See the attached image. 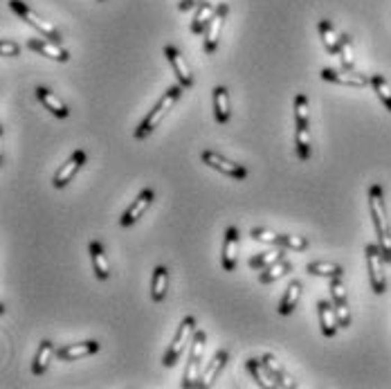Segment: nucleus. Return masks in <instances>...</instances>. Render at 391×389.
I'll return each instance as SVG.
<instances>
[{
  "label": "nucleus",
  "instance_id": "20e7f679",
  "mask_svg": "<svg viewBox=\"0 0 391 389\" xmlns=\"http://www.w3.org/2000/svg\"><path fill=\"white\" fill-rule=\"evenodd\" d=\"M194 333H196V320H194L192 315H187L183 322H180V326H178V331H176L174 342L169 345L165 358H162V365H165V367H174V365L178 363V360H180V356L185 354L187 345H192Z\"/></svg>",
  "mask_w": 391,
  "mask_h": 389
},
{
  "label": "nucleus",
  "instance_id": "c9c22d12",
  "mask_svg": "<svg viewBox=\"0 0 391 389\" xmlns=\"http://www.w3.org/2000/svg\"><path fill=\"white\" fill-rule=\"evenodd\" d=\"M250 236L254 241H259V243H268V245H279V236L281 234H276L272 230H268V227H252V232Z\"/></svg>",
  "mask_w": 391,
  "mask_h": 389
},
{
  "label": "nucleus",
  "instance_id": "ddd939ff",
  "mask_svg": "<svg viewBox=\"0 0 391 389\" xmlns=\"http://www.w3.org/2000/svg\"><path fill=\"white\" fill-rule=\"evenodd\" d=\"M83 165H85V151L77 149V151H74V154L59 167V172L54 174V178H52L54 189H63V187L68 185L70 180L74 178V174H77Z\"/></svg>",
  "mask_w": 391,
  "mask_h": 389
},
{
  "label": "nucleus",
  "instance_id": "473e14b6",
  "mask_svg": "<svg viewBox=\"0 0 391 389\" xmlns=\"http://www.w3.org/2000/svg\"><path fill=\"white\" fill-rule=\"evenodd\" d=\"M279 259H283L281 250H265L261 254H254V257L250 259V268L263 270V268H268V265H272L274 261H279Z\"/></svg>",
  "mask_w": 391,
  "mask_h": 389
},
{
  "label": "nucleus",
  "instance_id": "6ab92c4d",
  "mask_svg": "<svg viewBox=\"0 0 391 389\" xmlns=\"http://www.w3.org/2000/svg\"><path fill=\"white\" fill-rule=\"evenodd\" d=\"M227 360H230V354H227L225 349H218L214 354V358L209 360V363L205 365V369H203V387H212L214 385L216 378L223 374Z\"/></svg>",
  "mask_w": 391,
  "mask_h": 389
},
{
  "label": "nucleus",
  "instance_id": "f704fd0d",
  "mask_svg": "<svg viewBox=\"0 0 391 389\" xmlns=\"http://www.w3.org/2000/svg\"><path fill=\"white\" fill-rule=\"evenodd\" d=\"M340 59L344 70H353V45H351V36L349 34H340Z\"/></svg>",
  "mask_w": 391,
  "mask_h": 389
},
{
  "label": "nucleus",
  "instance_id": "9b49d317",
  "mask_svg": "<svg viewBox=\"0 0 391 389\" xmlns=\"http://www.w3.org/2000/svg\"><path fill=\"white\" fill-rule=\"evenodd\" d=\"M227 12H230V7L225 3L218 5L214 18L209 21L207 30H205V43H203V52L205 54H214L216 47H218V41H221V32H223V21L227 18Z\"/></svg>",
  "mask_w": 391,
  "mask_h": 389
},
{
  "label": "nucleus",
  "instance_id": "4c0bfd02",
  "mask_svg": "<svg viewBox=\"0 0 391 389\" xmlns=\"http://www.w3.org/2000/svg\"><path fill=\"white\" fill-rule=\"evenodd\" d=\"M0 54H3V56H18V54H21V45L14 43V41L3 39V41H0Z\"/></svg>",
  "mask_w": 391,
  "mask_h": 389
},
{
  "label": "nucleus",
  "instance_id": "7ed1b4c3",
  "mask_svg": "<svg viewBox=\"0 0 391 389\" xmlns=\"http://www.w3.org/2000/svg\"><path fill=\"white\" fill-rule=\"evenodd\" d=\"M207 347V333L196 329L194 340H192V351H189V363L185 369L183 378V389H203V356Z\"/></svg>",
  "mask_w": 391,
  "mask_h": 389
},
{
  "label": "nucleus",
  "instance_id": "0eeeda50",
  "mask_svg": "<svg viewBox=\"0 0 391 389\" xmlns=\"http://www.w3.org/2000/svg\"><path fill=\"white\" fill-rule=\"evenodd\" d=\"M200 160H203L207 167H212V169H216V172H221L230 178H236V180L247 178V169L243 165L232 163V160L223 158L221 154H216V151H203V154H200Z\"/></svg>",
  "mask_w": 391,
  "mask_h": 389
},
{
  "label": "nucleus",
  "instance_id": "f3484780",
  "mask_svg": "<svg viewBox=\"0 0 391 389\" xmlns=\"http://www.w3.org/2000/svg\"><path fill=\"white\" fill-rule=\"evenodd\" d=\"M261 360H263L265 369H268V372H270V376H272V381L276 383V387L297 389V381H294V378H292L288 372H285L283 365L279 363V360H276V356L265 354V356H261Z\"/></svg>",
  "mask_w": 391,
  "mask_h": 389
},
{
  "label": "nucleus",
  "instance_id": "1a4fd4ad",
  "mask_svg": "<svg viewBox=\"0 0 391 389\" xmlns=\"http://www.w3.org/2000/svg\"><path fill=\"white\" fill-rule=\"evenodd\" d=\"M156 201V192L151 187H144L140 192V196L135 198V201L131 203V207L126 212H124V216L119 218V223H122V227H131V225H135L142 216H144V212L151 207V203Z\"/></svg>",
  "mask_w": 391,
  "mask_h": 389
},
{
  "label": "nucleus",
  "instance_id": "4be33fe9",
  "mask_svg": "<svg viewBox=\"0 0 391 389\" xmlns=\"http://www.w3.org/2000/svg\"><path fill=\"white\" fill-rule=\"evenodd\" d=\"M301 290H303V283L299 279L290 281L288 288H285V295L281 297L279 306H276V313H279V315H292V311L297 308V304H299Z\"/></svg>",
  "mask_w": 391,
  "mask_h": 389
},
{
  "label": "nucleus",
  "instance_id": "39448f33",
  "mask_svg": "<svg viewBox=\"0 0 391 389\" xmlns=\"http://www.w3.org/2000/svg\"><path fill=\"white\" fill-rule=\"evenodd\" d=\"M367 254V268H369V281H371V290L376 295H385L387 292V274H385V257L380 245L376 243H367L365 248Z\"/></svg>",
  "mask_w": 391,
  "mask_h": 389
},
{
  "label": "nucleus",
  "instance_id": "c756f323",
  "mask_svg": "<svg viewBox=\"0 0 391 389\" xmlns=\"http://www.w3.org/2000/svg\"><path fill=\"white\" fill-rule=\"evenodd\" d=\"M319 36L324 41V47L331 52V54H338L340 56V34L335 32V27H333L331 21H319Z\"/></svg>",
  "mask_w": 391,
  "mask_h": 389
},
{
  "label": "nucleus",
  "instance_id": "aec40b11",
  "mask_svg": "<svg viewBox=\"0 0 391 389\" xmlns=\"http://www.w3.org/2000/svg\"><path fill=\"white\" fill-rule=\"evenodd\" d=\"M36 97H39V101L43 104V106L52 113L54 117H59V119H65L70 115V110H68V106H65V104L61 101V97H56V94L52 92V90H47V88H43V86H39L36 88Z\"/></svg>",
  "mask_w": 391,
  "mask_h": 389
},
{
  "label": "nucleus",
  "instance_id": "a878e982",
  "mask_svg": "<svg viewBox=\"0 0 391 389\" xmlns=\"http://www.w3.org/2000/svg\"><path fill=\"white\" fill-rule=\"evenodd\" d=\"M52 356H56L54 345L50 342V340H43V342L39 345V351H36V356H34V363H32V372H34V376H43V374L47 372V367H50Z\"/></svg>",
  "mask_w": 391,
  "mask_h": 389
},
{
  "label": "nucleus",
  "instance_id": "f03ea898",
  "mask_svg": "<svg viewBox=\"0 0 391 389\" xmlns=\"http://www.w3.org/2000/svg\"><path fill=\"white\" fill-rule=\"evenodd\" d=\"M183 90H185V88L180 86V83H178V86L167 88V92L160 97V101L153 106V110H151L149 115H147V119L142 122V124L135 129V133H133V138H135V140H147V138L151 135V133H153V131L160 126V122L169 115V110L176 106V101L180 99V94H183Z\"/></svg>",
  "mask_w": 391,
  "mask_h": 389
},
{
  "label": "nucleus",
  "instance_id": "6e6552de",
  "mask_svg": "<svg viewBox=\"0 0 391 389\" xmlns=\"http://www.w3.org/2000/svg\"><path fill=\"white\" fill-rule=\"evenodd\" d=\"M331 281V297H333V306H335L338 320H340V329H349L351 326V311H349V299H347V288L342 277H333Z\"/></svg>",
  "mask_w": 391,
  "mask_h": 389
},
{
  "label": "nucleus",
  "instance_id": "bb28decb",
  "mask_svg": "<svg viewBox=\"0 0 391 389\" xmlns=\"http://www.w3.org/2000/svg\"><path fill=\"white\" fill-rule=\"evenodd\" d=\"M216 9H218V5L209 3V0L196 9L194 21H192V34H205V30H207L209 21H212L214 14H216Z\"/></svg>",
  "mask_w": 391,
  "mask_h": 389
},
{
  "label": "nucleus",
  "instance_id": "423d86ee",
  "mask_svg": "<svg viewBox=\"0 0 391 389\" xmlns=\"http://www.w3.org/2000/svg\"><path fill=\"white\" fill-rule=\"evenodd\" d=\"M9 7H12V12H14V14H18V16H21V18H23V21H25L27 25H30V27H34L36 32H41V34L45 36V39H50V41H56V43H61V39H63V36H61V32L56 30V27H54V25H52L50 21H43V18H41L39 14H36L32 7H27V5L23 3V0H9Z\"/></svg>",
  "mask_w": 391,
  "mask_h": 389
},
{
  "label": "nucleus",
  "instance_id": "f257e3e1",
  "mask_svg": "<svg viewBox=\"0 0 391 389\" xmlns=\"http://www.w3.org/2000/svg\"><path fill=\"white\" fill-rule=\"evenodd\" d=\"M369 212H371V218H374L378 245H380V250H383V257L387 263H391V230H389V218H387V207H385V192L380 185L369 187Z\"/></svg>",
  "mask_w": 391,
  "mask_h": 389
},
{
  "label": "nucleus",
  "instance_id": "e433bc0d",
  "mask_svg": "<svg viewBox=\"0 0 391 389\" xmlns=\"http://www.w3.org/2000/svg\"><path fill=\"white\" fill-rule=\"evenodd\" d=\"M279 245L283 248H290L294 252H301L308 248V239L306 236H292V234H281L279 236Z\"/></svg>",
  "mask_w": 391,
  "mask_h": 389
},
{
  "label": "nucleus",
  "instance_id": "412c9836",
  "mask_svg": "<svg viewBox=\"0 0 391 389\" xmlns=\"http://www.w3.org/2000/svg\"><path fill=\"white\" fill-rule=\"evenodd\" d=\"M214 115L218 124H227L232 115V104H230V90L225 86L214 88Z\"/></svg>",
  "mask_w": 391,
  "mask_h": 389
},
{
  "label": "nucleus",
  "instance_id": "9d476101",
  "mask_svg": "<svg viewBox=\"0 0 391 389\" xmlns=\"http://www.w3.org/2000/svg\"><path fill=\"white\" fill-rule=\"evenodd\" d=\"M322 79L331 83H340V86H349V88H367L371 83V77L358 74L356 70H335V68H324Z\"/></svg>",
  "mask_w": 391,
  "mask_h": 389
},
{
  "label": "nucleus",
  "instance_id": "72a5a7b5",
  "mask_svg": "<svg viewBox=\"0 0 391 389\" xmlns=\"http://www.w3.org/2000/svg\"><path fill=\"white\" fill-rule=\"evenodd\" d=\"M310 122V108H308V99L306 94H297L294 97V124L297 126H308Z\"/></svg>",
  "mask_w": 391,
  "mask_h": 389
},
{
  "label": "nucleus",
  "instance_id": "2eb2a0df",
  "mask_svg": "<svg viewBox=\"0 0 391 389\" xmlns=\"http://www.w3.org/2000/svg\"><path fill=\"white\" fill-rule=\"evenodd\" d=\"M99 349H101V345L97 342V340H88V342L65 345V347H61V349H56V358H59L61 363H72V360H79V358L97 354Z\"/></svg>",
  "mask_w": 391,
  "mask_h": 389
},
{
  "label": "nucleus",
  "instance_id": "c85d7f7f",
  "mask_svg": "<svg viewBox=\"0 0 391 389\" xmlns=\"http://www.w3.org/2000/svg\"><path fill=\"white\" fill-rule=\"evenodd\" d=\"M306 272H308V274H315V277H326V279L342 277V274H344L342 265L328 263V261H310V263L306 265Z\"/></svg>",
  "mask_w": 391,
  "mask_h": 389
},
{
  "label": "nucleus",
  "instance_id": "cd10ccee",
  "mask_svg": "<svg viewBox=\"0 0 391 389\" xmlns=\"http://www.w3.org/2000/svg\"><path fill=\"white\" fill-rule=\"evenodd\" d=\"M294 151H297V158L299 160H310V154H313V140H310V133H308V126H297L294 131Z\"/></svg>",
  "mask_w": 391,
  "mask_h": 389
},
{
  "label": "nucleus",
  "instance_id": "58836bf2",
  "mask_svg": "<svg viewBox=\"0 0 391 389\" xmlns=\"http://www.w3.org/2000/svg\"><path fill=\"white\" fill-rule=\"evenodd\" d=\"M203 3H207V0H180L178 9L180 12H192V9H198Z\"/></svg>",
  "mask_w": 391,
  "mask_h": 389
},
{
  "label": "nucleus",
  "instance_id": "ea45409f",
  "mask_svg": "<svg viewBox=\"0 0 391 389\" xmlns=\"http://www.w3.org/2000/svg\"><path fill=\"white\" fill-rule=\"evenodd\" d=\"M97 3H106V0H97Z\"/></svg>",
  "mask_w": 391,
  "mask_h": 389
},
{
  "label": "nucleus",
  "instance_id": "393cba45",
  "mask_svg": "<svg viewBox=\"0 0 391 389\" xmlns=\"http://www.w3.org/2000/svg\"><path fill=\"white\" fill-rule=\"evenodd\" d=\"M167 290H169V268L158 265L153 270V277H151V299L160 304L167 297Z\"/></svg>",
  "mask_w": 391,
  "mask_h": 389
},
{
  "label": "nucleus",
  "instance_id": "dca6fc26",
  "mask_svg": "<svg viewBox=\"0 0 391 389\" xmlns=\"http://www.w3.org/2000/svg\"><path fill=\"white\" fill-rule=\"evenodd\" d=\"M236 259H238V230H236V227H227L225 239H223V254H221L223 270L225 272H234Z\"/></svg>",
  "mask_w": 391,
  "mask_h": 389
},
{
  "label": "nucleus",
  "instance_id": "2f4dec72",
  "mask_svg": "<svg viewBox=\"0 0 391 389\" xmlns=\"http://www.w3.org/2000/svg\"><path fill=\"white\" fill-rule=\"evenodd\" d=\"M371 86H374L378 99L383 101L385 108L391 113V86L387 83V79L383 77V74H374V77H371Z\"/></svg>",
  "mask_w": 391,
  "mask_h": 389
},
{
  "label": "nucleus",
  "instance_id": "5701e85b",
  "mask_svg": "<svg viewBox=\"0 0 391 389\" xmlns=\"http://www.w3.org/2000/svg\"><path fill=\"white\" fill-rule=\"evenodd\" d=\"M245 367H247V372H250V376L254 378V383L259 385V387H263V389H276V383L272 381V376H270L268 369H265L261 358H250L245 363Z\"/></svg>",
  "mask_w": 391,
  "mask_h": 389
},
{
  "label": "nucleus",
  "instance_id": "7c9ffc66",
  "mask_svg": "<svg viewBox=\"0 0 391 389\" xmlns=\"http://www.w3.org/2000/svg\"><path fill=\"white\" fill-rule=\"evenodd\" d=\"M290 270H292V263L285 261V259H279V261H274L272 265H268V268H263V272L259 274V283H272L276 279L285 277Z\"/></svg>",
  "mask_w": 391,
  "mask_h": 389
},
{
  "label": "nucleus",
  "instance_id": "b1692460",
  "mask_svg": "<svg viewBox=\"0 0 391 389\" xmlns=\"http://www.w3.org/2000/svg\"><path fill=\"white\" fill-rule=\"evenodd\" d=\"M90 259L97 279L106 281L110 277V263L106 259V254H103V245L99 241H90Z\"/></svg>",
  "mask_w": 391,
  "mask_h": 389
},
{
  "label": "nucleus",
  "instance_id": "4468645a",
  "mask_svg": "<svg viewBox=\"0 0 391 389\" xmlns=\"http://www.w3.org/2000/svg\"><path fill=\"white\" fill-rule=\"evenodd\" d=\"M27 47L34 52H39L43 56H47V59H52V61H59V63H68L70 61V54L68 50H63L61 43H56V41H50V39H30L27 41Z\"/></svg>",
  "mask_w": 391,
  "mask_h": 389
},
{
  "label": "nucleus",
  "instance_id": "a211bd4d",
  "mask_svg": "<svg viewBox=\"0 0 391 389\" xmlns=\"http://www.w3.org/2000/svg\"><path fill=\"white\" fill-rule=\"evenodd\" d=\"M317 315H319V326H322V333L326 338H335L338 329H340V320H338V313L335 306H331V301H317Z\"/></svg>",
  "mask_w": 391,
  "mask_h": 389
},
{
  "label": "nucleus",
  "instance_id": "f8f14e48",
  "mask_svg": "<svg viewBox=\"0 0 391 389\" xmlns=\"http://www.w3.org/2000/svg\"><path fill=\"white\" fill-rule=\"evenodd\" d=\"M165 56H167V61L171 63V68H174L176 72V77H178V83L183 88H192L194 86V74H192V68L187 65V59L183 54H180L178 47L174 45H167L165 47Z\"/></svg>",
  "mask_w": 391,
  "mask_h": 389
}]
</instances>
